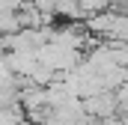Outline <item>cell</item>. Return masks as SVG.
<instances>
[{
    "mask_svg": "<svg viewBox=\"0 0 128 125\" xmlns=\"http://www.w3.org/2000/svg\"><path fill=\"white\" fill-rule=\"evenodd\" d=\"M6 68H9L12 78H18L21 84H27L33 78V72L39 68V57L27 54V51H9L6 54Z\"/></svg>",
    "mask_w": 128,
    "mask_h": 125,
    "instance_id": "6da1fadb",
    "label": "cell"
},
{
    "mask_svg": "<svg viewBox=\"0 0 128 125\" xmlns=\"http://www.w3.org/2000/svg\"><path fill=\"white\" fill-rule=\"evenodd\" d=\"M84 110H86L90 119H98V122H104L110 116H119V104H116V95L113 92H98L92 98H86Z\"/></svg>",
    "mask_w": 128,
    "mask_h": 125,
    "instance_id": "7a4b0ae2",
    "label": "cell"
},
{
    "mask_svg": "<svg viewBox=\"0 0 128 125\" xmlns=\"http://www.w3.org/2000/svg\"><path fill=\"white\" fill-rule=\"evenodd\" d=\"M113 0H78V6H80V12L90 18V15H101V12H107V6H110Z\"/></svg>",
    "mask_w": 128,
    "mask_h": 125,
    "instance_id": "3957f363",
    "label": "cell"
},
{
    "mask_svg": "<svg viewBox=\"0 0 128 125\" xmlns=\"http://www.w3.org/2000/svg\"><path fill=\"white\" fill-rule=\"evenodd\" d=\"M15 125H33V122H27V119H21V122H15Z\"/></svg>",
    "mask_w": 128,
    "mask_h": 125,
    "instance_id": "277c9868",
    "label": "cell"
}]
</instances>
